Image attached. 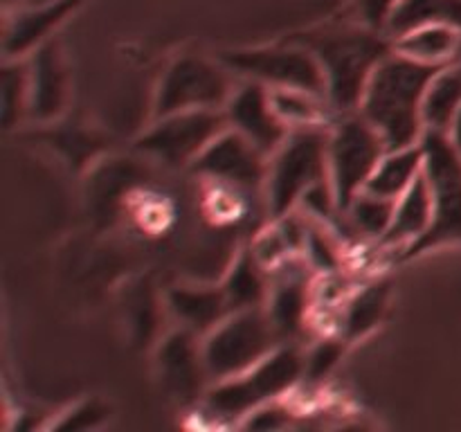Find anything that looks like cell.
I'll return each mask as SVG.
<instances>
[{
	"label": "cell",
	"mask_w": 461,
	"mask_h": 432,
	"mask_svg": "<svg viewBox=\"0 0 461 432\" xmlns=\"http://www.w3.org/2000/svg\"><path fill=\"white\" fill-rule=\"evenodd\" d=\"M77 417L84 418V426L81 428H95V426H99L104 418H106V408H104L99 400H88V403L79 405V408L72 410L70 414H66V418H63V421H59L57 428L61 426V423L70 421V418H77Z\"/></svg>",
	"instance_id": "cell-29"
},
{
	"label": "cell",
	"mask_w": 461,
	"mask_h": 432,
	"mask_svg": "<svg viewBox=\"0 0 461 432\" xmlns=\"http://www.w3.org/2000/svg\"><path fill=\"white\" fill-rule=\"evenodd\" d=\"M304 378V354L286 342L246 372L212 382L203 410L216 418H246L255 410L284 399Z\"/></svg>",
	"instance_id": "cell-3"
},
{
	"label": "cell",
	"mask_w": 461,
	"mask_h": 432,
	"mask_svg": "<svg viewBox=\"0 0 461 432\" xmlns=\"http://www.w3.org/2000/svg\"><path fill=\"white\" fill-rule=\"evenodd\" d=\"M223 111L230 129L246 135L268 156L277 151L279 144L286 140L288 130H291V126L273 108L270 90L259 81L246 79L243 84H239Z\"/></svg>",
	"instance_id": "cell-12"
},
{
	"label": "cell",
	"mask_w": 461,
	"mask_h": 432,
	"mask_svg": "<svg viewBox=\"0 0 461 432\" xmlns=\"http://www.w3.org/2000/svg\"><path fill=\"white\" fill-rule=\"evenodd\" d=\"M347 340L338 338H329V340H320L318 345L311 346L309 354H304V381H320L327 376L333 369V364L340 360L342 351H345Z\"/></svg>",
	"instance_id": "cell-27"
},
{
	"label": "cell",
	"mask_w": 461,
	"mask_h": 432,
	"mask_svg": "<svg viewBox=\"0 0 461 432\" xmlns=\"http://www.w3.org/2000/svg\"><path fill=\"white\" fill-rule=\"evenodd\" d=\"M219 58L237 76L259 81L266 88H295L327 97V76L318 57L295 40L270 48L232 50Z\"/></svg>",
	"instance_id": "cell-9"
},
{
	"label": "cell",
	"mask_w": 461,
	"mask_h": 432,
	"mask_svg": "<svg viewBox=\"0 0 461 432\" xmlns=\"http://www.w3.org/2000/svg\"><path fill=\"white\" fill-rule=\"evenodd\" d=\"M270 284L273 282H270L268 266L261 264V259L255 255L252 248H246L234 259L232 268L225 274L221 288L228 297L232 313H237V310L266 306L270 295Z\"/></svg>",
	"instance_id": "cell-18"
},
{
	"label": "cell",
	"mask_w": 461,
	"mask_h": 432,
	"mask_svg": "<svg viewBox=\"0 0 461 432\" xmlns=\"http://www.w3.org/2000/svg\"><path fill=\"white\" fill-rule=\"evenodd\" d=\"M399 4L401 0H351V14H354V21L363 22L372 30L385 32L387 22Z\"/></svg>",
	"instance_id": "cell-28"
},
{
	"label": "cell",
	"mask_w": 461,
	"mask_h": 432,
	"mask_svg": "<svg viewBox=\"0 0 461 432\" xmlns=\"http://www.w3.org/2000/svg\"><path fill=\"white\" fill-rule=\"evenodd\" d=\"M268 153L252 144L246 135L234 129H225L192 165L198 176L214 180L221 187L237 192L266 189L268 178Z\"/></svg>",
	"instance_id": "cell-11"
},
{
	"label": "cell",
	"mask_w": 461,
	"mask_h": 432,
	"mask_svg": "<svg viewBox=\"0 0 461 432\" xmlns=\"http://www.w3.org/2000/svg\"><path fill=\"white\" fill-rule=\"evenodd\" d=\"M273 108L291 129L297 126L329 124L333 108L327 97L295 88H268Z\"/></svg>",
	"instance_id": "cell-26"
},
{
	"label": "cell",
	"mask_w": 461,
	"mask_h": 432,
	"mask_svg": "<svg viewBox=\"0 0 461 432\" xmlns=\"http://www.w3.org/2000/svg\"><path fill=\"white\" fill-rule=\"evenodd\" d=\"M441 68L392 50L372 72L358 112L381 133L390 151L421 142L426 133L423 104Z\"/></svg>",
	"instance_id": "cell-1"
},
{
	"label": "cell",
	"mask_w": 461,
	"mask_h": 432,
	"mask_svg": "<svg viewBox=\"0 0 461 432\" xmlns=\"http://www.w3.org/2000/svg\"><path fill=\"white\" fill-rule=\"evenodd\" d=\"M387 300H390V284L376 282L360 288L349 302L340 320V338L347 342H354L358 338L367 336L372 328L378 327L387 310Z\"/></svg>",
	"instance_id": "cell-24"
},
{
	"label": "cell",
	"mask_w": 461,
	"mask_h": 432,
	"mask_svg": "<svg viewBox=\"0 0 461 432\" xmlns=\"http://www.w3.org/2000/svg\"><path fill=\"white\" fill-rule=\"evenodd\" d=\"M450 138H453V142L461 148V108H459L457 117H455V122H453V129H450Z\"/></svg>",
	"instance_id": "cell-30"
},
{
	"label": "cell",
	"mask_w": 461,
	"mask_h": 432,
	"mask_svg": "<svg viewBox=\"0 0 461 432\" xmlns=\"http://www.w3.org/2000/svg\"><path fill=\"white\" fill-rule=\"evenodd\" d=\"M432 220V192L430 183L426 178V171L419 174V178L410 184L408 192L401 198H396L394 216L387 228L385 237L376 243L383 250H394L401 252L414 241L426 234L430 228Z\"/></svg>",
	"instance_id": "cell-14"
},
{
	"label": "cell",
	"mask_w": 461,
	"mask_h": 432,
	"mask_svg": "<svg viewBox=\"0 0 461 432\" xmlns=\"http://www.w3.org/2000/svg\"><path fill=\"white\" fill-rule=\"evenodd\" d=\"M169 306L178 322L201 338L232 313L221 286H178L169 292Z\"/></svg>",
	"instance_id": "cell-17"
},
{
	"label": "cell",
	"mask_w": 461,
	"mask_h": 432,
	"mask_svg": "<svg viewBox=\"0 0 461 432\" xmlns=\"http://www.w3.org/2000/svg\"><path fill=\"white\" fill-rule=\"evenodd\" d=\"M329 124L297 126L270 156L266 178V207L270 219L297 210L300 201L315 184L329 183Z\"/></svg>",
	"instance_id": "cell-4"
},
{
	"label": "cell",
	"mask_w": 461,
	"mask_h": 432,
	"mask_svg": "<svg viewBox=\"0 0 461 432\" xmlns=\"http://www.w3.org/2000/svg\"><path fill=\"white\" fill-rule=\"evenodd\" d=\"M30 104L27 112L39 120L59 115L66 102V70L52 43L36 48L30 66Z\"/></svg>",
	"instance_id": "cell-15"
},
{
	"label": "cell",
	"mask_w": 461,
	"mask_h": 432,
	"mask_svg": "<svg viewBox=\"0 0 461 432\" xmlns=\"http://www.w3.org/2000/svg\"><path fill=\"white\" fill-rule=\"evenodd\" d=\"M423 171V144H412V147L392 148L383 156L378 166L374 169L372 178L367 180L365 192H372L376 196L396 198L403 196L410 189V184L419 178Z\"/></svg>",
	"instance_id": "cell-20"
},
{
	"label": "cell",
	"mask_w": 461,
	"mask_h": 432,
	"mask_svg": "<svg viewBox=\"0 0 461 432\" xmlns=\"http://www.w3.org/2000/svg\"><path fill=\"white\" fill-rule=\"evenodd\" d=\"M286 345L275 328L266 306L230 313L203 336V358L212 382L246 372L252 364Z\"/></svg>",
	"instance_id": "cell-6"
},
{
	"label": "cell",
	"mask_w": 461,
	"mask_h": 432,
	"mask_svg": "<svg viewBox=\"0 0 461 432\" xmlns=\"http://www.w3.org/2000/svg\"><path fill=\"white\" fill-rule=\"evenodd\" d=\"M228 126L225 111L214 108L171 112L153 117V124L140 135L135 147L169 166H192Z\"/></svg>",
	"instance_id": "cell-10"
},
{
	"label": "cell",
	"mask_w": 461,
	"mask_h": 432,
	"mask_svg": "<svg viewBox=\"0 0 461 432\" xmlns=\"http://www.w3.org/2000/svg\"><path fill=\"white\" fill-rule=\"evenodd\" d=\"M394 50L428 66H448L461 57V30L450 25L417 27L394 39Z\"/></svg>",
	"instance_id": "cell-21"
},
{
	"label": "cell",
	"mask_w": 461,
	"mask_h": 432,
	"mask_svg": "<svg viewBox=\"0 0 461 432\" xmlns=\"http://www.w3.org/2000/svg\"><path fill=\"white\" fill-rule=\"evenodd\" d=\"M421 144L423 171L432 192V220L419 241L401 250L399 261L461 243V148L448 133L430 129L423 133Z\"/></svg>",
	"instance_id": "cell-5"
},
{
	"label": "cell",
	"mask_w": 461,
	"mask_h": 432,
	"mask_svg": "<svg viewBox=\"0 0 461 432\" xmlns=\"http://www.w3.org/2000/svg\"><path fill=\"white\" fill-rule=\"evenodd\" d=\"M426 25H450L461 30V0H401L385 32L394 40Z\"/></svg>",
	"instance_id": "cell-23"
},
{
	"label": "cell",
	"mask_w": 461,
	"mask_h": 432,
	"mask_svg": "<svg viewBox=\"0 0 461 432\" xmlns=\"http://www.w3.org/2000/svg\"><path fill=\"white\" fill-rule=\"evenodd\" d=\"M390 151L385 140L358 111L342 112L329 129V178L336 194L338 212L367 187L374 169Z\"/></svg>",
	"instance_id": "cell-7"
},
{
	"label": "cell",
	"mask_w": 461,
	"mask_h": 432,
	"mask_svg": "<svg viewBox=\"0 0 461 432\" xmlns=\"http://www.w3.org/2000/svg\"><path fill=\"white\" fill-rule=\"evenodd\" d=\"M291 40L306 45L318 57L327 76V99L336 115L358 111L369 76L394 50V40L385 32L358 21L318 27Z\"/></svg>",
	"instance_id": "cell-2"
},
{
	"label": "cell",
	"mask_w": 461,
	"mask_h": 432,
	"mask_svg": "<svg viewBox=\"0 0 461 432\" xmlns=\"http://www.w3.org/2000/svg\"><path fill=\"white\" fill-rule=\"evenodd\" d=\"M160 369L171 394L183 400H203L212 381L203 358V338L189 328L171 333L160 349Z\"/></svg>",
	"instance_id": "cell-13"
},
{
	"label": "cell",
	"mask_w": 461,
	"mask_h": 432,
	"mask_svg": "<svg viewBox=\"0 0 461 432\" xmlns=\"http://www.w3.org/2000/svg\"><path fill=\"white\" fill-rule=\"evenodd\" d=\"M461 108V57L441 68L428 88L423 104L426 129L448 133Z\"/></svg>",
	"instance_id": "cell-22"
},
{
	"label": "cell",
	"mask_w": 461,
	"mask_h": 432,
	"mask_svg": "<svg viewBox=\"0 0 461 432\" xmlns=\"http://www.w3.org/2000/svg\"><path fill=\"white\" fill-rule=\"evenodd\" d=\"M394 205L396 201L376 196V194L365 192L363 189V192L347 205V210L342 212L340 219L351 234L378 243L385 237L387 228H390L392 216H394Z\"/></svg>",
	"instance_id": "cell-25"
},
{
	"label": "cell",
	"mask_w": 461,
	"mask_h": 432,
	"mask_svg": "<svg viewBox=\"0 0 461 432\" xmlns=\"http://www.w3.org/2000/svg\"><path fill=\"white\" fill-rule=\"evenodd\" d=\"M234 76L237 75L221 58L212 61L205 57L185 54L176 58L162 75L153 104V117L201 108L223 111L237 90Z\"/></svg>",
	"instance_id": "cell-8"
},
{
	"label": "cell",
	"mask_w": 461,
	"mask_h": 432,
	"mask_svg": "<svg viewBox=\"0 0 461 432\" xmlns=\"http://www.w3.org/2000/svg\"><path fill=\"white\" fill-rule=\"evenodd\" d=\"M77 4H79V0H59V3L48 4V7L32 9V12L16 16V21L7 30V39H5L7 57L21 58L23 54L41 48L50 32H52V27H57Z\"/></svg>",
	"instance_id": "cell-19"
},
{
	"label": "cell",
	"mask_w": 461,
	"mask_h": 432,
	"mask_svg": "<svg viewBox=\"0 0 461 432\" xmlns=\"http://www.w3.org/2000/svg\"><path fill=\"white\" fill-rule=\"evenodd\" d=\"M270 320L284 342H293L300 336L309 315V282L304 273H284L270 284V295L266 302Z\"/></svg>",
	"instance_id": "cell-16"
}]
</instances>
